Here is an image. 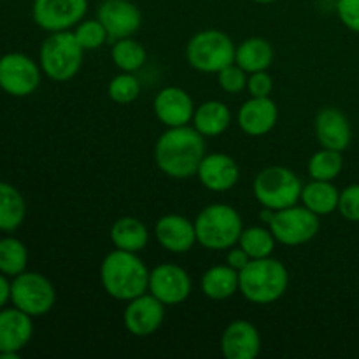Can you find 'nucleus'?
<instances>
[{
  "label": "nucleus",
  "mask_w": 359,
  "mask_h": 359,
  "mask_svg": "<svg viewBox=\"0 0 359 359\" xmlns=\"http://www.w3.org/2000/svg\"><path fill=\"white\" fill-rule=\"evenodd\" d=\"M205 156V137L193 126L167 128L156 140L154 161L167 177L189 179L196 175Z\"/></svg>",
  "instance_id": "obj_1"
},
{
  "label": "nucleus",
  "mask_w": 359,
  "mask_h": 359,
  "mask_svg": "<svg viewBox=\"0 0 359 359\" xmlns=\"http://www.w3.org/2000/svg\"><path fill=\"white\" fill-rule=\"evenodd\" d=\"M149 272L137 252L114 249L100 265V283L105 293L119 302H130L147 293Z\"/></svg>",
  "instance_id": "obj_2"
},
{
  "label": "nucleus",
  "mask_w": 359,
  "mask_h": 359,
  "mask_svg": "<svg viewBox=\"0 0 359 359\" xmlns=\"http://www.w3.org/2000/svg\"><path fill=\"white\" fill-rule=\"evenodd\" d=\"M290 273L287 269L273 258L251 259L244 270L238 272V291L248 302L256 305H269L279 300L287 290Z\"/></svg>",
  "instance_id": "obj_3"
},
{
  "label": "nucleus",
  "mask_w": 359,
  "mask_h": 359,
  "mask_svg": "<svg viewBox=\"0 0 359 359\" xmlns=\"http://www.w3.org/2000/svg\"><path fill=\"white\" fill-rule=\"evenodd\" d=\"M84 49L74 32H51L39 49V65L42 74L55 83H67L79 74Z\"/></svg>",
  "instance_id": "obj_4"
},
{
  "label": "nucleus",
  "mask_w": 359,
  "mask_h": 359,
  "mask_svg": "<svg viewBox=\"0 0 359 359\" xmlns=\"http://www.w3.org/2000/svg\"><path fill=\"white\" fill-rule=\"evenodd\" d=\"M242 217L226 203H212L198 212L195 219L196 244L209 251H228L241 238Z\"/></svg>",
  "instance_id": "obj_5"
},
{
  "label": "nucleus",
  "mask_w": 359,
  "mask_h": 359,
  "mask_svg": "<svg viewBox=\"0 0 359 359\" xmlns=\"http://www.w3.org/2000/svg\"><path fill=\"white\" fill-rule=\"evenodd\" d=\"M259 217L269 224L276 241L287 248L307 244L321 230L319 216L305 205H291L280 210L263 209Z\"/></svg>",
  "instance_id": "obj_6"
},
{
  "label": "nucleus",
  "mask_w": 359,
  "mask_h": 359,
  "mask_svg": "<svg viewBox=\"0 0 359 359\" xmlns=\"http://www.w3.org/2000/svg\"><path fill=\"white\" fill-rule=\"evenodd\" d=\"M302 182L287 167L270 165L258 172L252 182V193L263 209L280 210L300 202Z\"/></svg>",
  "instance_id": "obj_7"
},
{
  "label": "nucleus",
  "mask_w": 359,
  "mask_h": 359,
  "mask_svg": "<svg viewBox=\"0 0 359 359\" xmlns=\"http://www.w3.org/2000/svg\"><path fill=\"white\" fill-rule=\"evenodd\" d=\"M237 46L221 30H202L193 35L186 46L189 67L203 74H217L235 63Z\"/></svg>",
  "instance_id": "obj_8"
},
{
  "label": "nucleus",
  "mask_w": 359,
  "mask_h": 359,
  "mask_svg": "<svg viewBox=\"0 0 359 359\" xmlns=\"http://www.w3.org/2000/svg\"><path fill=\"white\" fill-rule=\"evenodd\" d=\"M56 302L55 286L39 272H21L11 280V304L32 318L48 314Z\"/></svg>",
  "instance_id": "obj_9"
},
{
  "label": "nucleus",
  "mask_w": 359,
  "mask_h": 359,
  "mask_svg": "<svg viewBox=\"0 0 359 359\" xmlns=\"http://www.w3.org/2000/svg\"><path fill=\"white\" fill-rule=\"evenodd\" d=\"M41 65L23 53L0 56V90L11 97H28L41 84Z\"/></svg>",
  "instance_id": "obj_10"
},
{
  "label": "nucleus",
  "mask_w": 359,
  "mask_h": 359,
  "mask_svg": "<svg viewBox=\"0 0 359 359\" xmlns=\"http://www.w3.org/2000/svg\"><path fill=\"white\" fill-rule=\"evenodd\" d=\"M88 0H34L32 18L46 32H65L84 20Z\"/></svg>",
  "instance_id": "obj_11"
},
{
  "label": "nucleus",
  "mask_w": 359,
  "mask_h": 359,
  "mask_svg": "<svg viewBox=\"0 0 359 359\" xmlns=\"http://www.w3.org/2000/svg\"><path fill=\"white\" fill-rule=\"evenodd\" d=\"M147 291L156 297L165 307H174L188 300L191 294V277L182 266L163 263V265L154 266L149 272Z\"/></svg>",
  "instance_id": "obj_12"
},
{
  "label": "nucleus",
  "mask_w": 359,
  "mask_h": 359,
  "mask_svg": "<svg viewBox=\"0 0 359 359\" xmlns=\"http://www.w3.org/2000/svg\"><path fill=\"white\" fill-rule=\"evenodd\" d=\"M165 319V305L147 291L133 300L126 302L123 323L133 337H149L160 330Z\"/></svg>",
  "instance_id": "obj_13"
},
{
  "label": "nucleus",
  "mask_w": 359,
  "mask_h": 359,
  "mask_svg": "<svg viewBox=\"0 0 359 359\" xmlns=\"http://www.w3.org/2000/svg\"><path fill=\"white\" fill-rule=\"evenodd\" d=\"M34 337L32 316L13 305L0 309V359H16Z\"/></svg>",
  "instance_id": "obj_14"
},
{
  "label": "nucleus",
  "mask_w": 359,
  "mask_h": 359,
  "mask_svg": "<svg viewBox=\"0 0 359 359\" xmlns=\"http://www.w3.org/2000/svg\"><path fill=\"white\" fill-rule=\"evenodd\" d=\"M97 18L109 34V41L132 37L142 23L139 7L130 0H104L98 6Z\"/></svg>",
  "instance_id": "obj_15"
},
{
  "label": "nucleus",
  "mask_w": 359,
  "mask_h": 359,
  "mask_svg": "<svg viewBox=\"0 0 359 359\" xmlns=\"http://www.w3.org/2000/svg\"><path fill=\"white\" fill-rule=\"evenodd\" d=\"M195 109L193 98L189 97L188 91L177 86H167L158 91L153 102V111L158 121L167 128L189 125L193 121Z\"/></svg>",
  "instance_id": "obj_16"
},
{
  "label": "nucleus",
  "mask_w": 359,
  "mask_h": 359,
  "mask_svg": "<svg viewBox=\"0 0 359 359\" xmlns=\"http://www.w3.org/2000/svg\"><path fill=\"white\" fill-rule=\"evenodd\" d=\"M156 241L165 251L184 255L196 244L195 223L181 214H167L156 221L154 226Z\"/></svg>",
  "instance_id": "obj_17"
},
{
  "label": "nucleus",
  "mask_w": 359,
  "mask_h": 359,
  "mask_svg": "<svg viewBox=\"0 0 359 359\" xmlns=\"http://www.w3.org/2000/svg\"><path fill=\"white\" fill-rule=\"evenodd\" d=\"M196 177L209 191L224 193L230 191L237 184L241 170H238L237 161L230 154L210 153L203 156L196 170Z\"/></svg>",
  "instance_id": "obj_18"
},
{
  "label": "nucleus",
  "mask_w": 359,
  "mask_h": 359,
  "mask_svg": "<svg viewBox=\"0 0 359 359\" xmlns=\"http://www.w3.org/2000/svg\"><path fill=\"white\" fill-rule=\"evenodd\" d=\"M314 132L321 147L340 153H344L353 140L349 119L337 107H325L318 112L314 119Z\"/></svg>",
  "instance_id": "obj_19"
},
{
  "label": "nucleus",
  "mask_w": 359,
  "mask_h": 359,
  "mask_svg": "<svg viewBox=\"0 0 359 359\" xmlns=\"http://www.w3.org/2000/svg\"><path fill=\"white\" fill-rule=\"evenodd\" d=\"M262 351L258 328L245 319L230 323L221 335V353L226 359H255Z\"/></svg>",
  "instance_id": "obj_20"
},
{
  "label": "nucleus",
  "mask_w": 359,
  "mask_h": 359,
  "mask_svg": "<svg viewBox=\"0 0 359 359\" xmlns=\"http://www.w3.org/2000/svg\"><path fill=\"white\" fill-rule=\"evenodd\" d=\"M279 119V109L270 97H251L238 109L237 121L242 132L251 137H262L272 132Z\"/></svg>",
  "instance_id": "obj_21"
},
{
  "label": "nucleus",
  "mask_w": 359,
  "mask_h": 359,
  "mask_svg": "<svg viewBox=\"0 0 359 359\" xmlns=\"http://www.w3.org/2000/svg\"><path fill=\"white\" fill-rule=\"evenodd\" d=\"M231 123V112L224 102L207 100L195 109L193 128L203 137L223 135Z\"/></svg>",
  "instance_id": "obj_22"
},
{
  "label": "nucleus",
  "mask_w": 359,
  "mask_h": 359,
  "mask_svg": "<svg viewBox=\"0 0 359 359\" xmlns=\"http://www.w3.org/2000/svg\"><path fill=\"white\" fill-rule=\"evenodd\" d=\"M111 242L114 244V249L139 255L149 242V231H147L146 224L137 217H119L111 226Z\"/></svg>",
  "instance_id": "obj_23"
},
{
  "label": "nucleus",
  "mask_w": 359,
  "mask_h": 359,
  "mask_svg": "<svg viewBox=\"0 0 359 359\" xmlns=\"http://www.w3.org/2000/svg\"><path fill=\"white\" fill-rule=\"evenodd\" d=\"M200 290L214 302L228 300L238 291V272L230 265L210 266L203 272Z\"/></svg>",
  "instance_id": "obj_24"
},
{
  "label": "nucleus",
  "mask_w": 359,
  "mask_h": 359,
  "mask_svg": "<svg viewBox=\"0 0 359 359\" xmlns=\"http://www.w3.org/2000/svg\"><path fill=\"white\" fill-rule=\"evenodd\" d=\"M339 198L340 191L333 184V181H316V179L302 188L300 195L302 205L318 214L319 217L339 210Z\"/></svg>",
  "instance_id": "obj_25"
},
{
  "label": "nucleus",
  "mask_w": 359,
  "mask_h": 359,
  "mask_svg": "<svg viewBox=\"0 0 359 359\" xmlns=\"http://www.w3.org/2000/svg\"><path fill=\"white\" fill-rule=\"evenodd\" d=\"M273 62V48L262 37H249L237 46L235 63L248 74L269 70Z\"/></svg>",
  "instance_id": "obj_26"
},
{
  "label": "nucleus",
  "mask_w": 359,
  "mask_h": 359,
  "mask_svg": "<svg viewBox=\"0 0 359 359\" xmlns=\"http://www.w3.org/2000/svg\"><path fill=\"white\" fill-rule=\"evenodd\" d=\"M27 217V202L23 195L9 182H0V231L18 230Z\"/></svg>",
  "instance_id": "obj_27"
},
{
  "label": "nucleus",
  "mask_w": 359,
  "mask_h": 359,
  "mask_svg": "<svg viewBox=\"0 0 359 359\" xmlns=\"http://www.w3.org/2000/svg\"><path fill=\"white\" fill-rule=\"evenodd\" d=\"M111 58L121 72H137L146 63L147 55L146 49L139 41L132 37H125L114 41V46L111 49Z\"/></svg>",
  "instance_id": "obj_28"
},
{
  "label": "nucleus",
  "mask_w": 359,
  "mask_h": 359,
  "mask_svg": "<svg viewBox=\"0 0 359 359\" xmlns=\"http://www.w3.org/2000/svg\"><path fill=\"white\" fill-rule=\"evenodd\" d=\"M28 251L27 245L16 237L0 238V273L16 277L27 270Z\"/></svg>",
  "instance_id": "obj_29"
},
{
  "label": "nucleus",
  "mask_w": 359,
  "mask_h": 359,
  "mask_svg": "<svg viewBox=\"0 0 359 359\" xmlns=\"http://www.w3.org/2000/svg\"><path fill=\"white\" fill-rule=\"evenodd\" d=\"M237 244L251 256V259H259L272 256L277 241L270 228L249 226L242 230Z\"/></svg>",
  "instance_id": "obj_30"
},
{
  "label": "nucleus",
  "mask_w": 359,
  "mask_h": 359,
  "mask_svg": "<svg viewBox=\"0 0 359 359\" xmlns=\"http://www.w3.org/2000/svg\"><path fill=\"white\" fill-rule=\"evenodd\" d=\"M344 168V158L340 151L335 149H319L309 160L307 170L309 175L316 181H335Z\"/></svg>",
  "instance_id": "obj_31"
},
{
  "label": "nucleus",
  "mask_w": 359,
  "mask_h": 359,
  "mask_svg": "<svg viewBox=\"0 0 359 359\" xmlns=\"http://www.w3.org/2000/svg\"><path fill=\"white\" fill-rule=\"evenodd\" d=\"M109 98L116 104H132L140 95V83L133 72H121L112 77L107 86Z\"/></svg>",
  "instance_id": "obj_32"
},
{
  "label": "nucleus",
  "mask_w": 359,
  "mask_h": 359,
  "mask_svg": "<svg viewBox=\"0 0 359 359\" xmlns=\"http://www.w3.org/2000/svg\"><path fill=\"white\" fill-rule=\"evenodd\" d=\"M74 35H76L77 42H79L84 51L102 48L109 41L107 30H105V27L100 23L98 18L97 20H83L81 23H77L74 27Z\"/></svg>",
  "instance_id": "obj_33"
},
{
  "label": "nucleus",
  "mask_w": 359,
  "mask_h": 359,
  "mask_svg": "<svg viewBox=\"0 0 359 359\" xmlns=\"http://www.w3.org/2000/svg\"><path fill=\"white\" fill-rule=\"evenodd\" d=\"M248 77L249 74L244 69H241L237 63H231L226 69L217 72V84L226 93H241L248 88Z\"/></svg>",
  "instance_id": "obj_34"
},
{
  "label": "nucleus",
  "mask_w": 359,
  "mask_h": 359,
  "mask_svg": "<svg viewBox=\"0 0 359 359\" xmlns=\"http://www.w3.org/2000/svg\"><path fill=\"white\" fill-rule=\"evenodd\" d=\"M339 212L344 219L359 223V184H349L340 191Z\"/></svg>",
  "instance_id": "obj_35"
},
{
  "label": "nucleus",
  "mask_w": 359,
  "mask_h": 359,
  "mask_svg": "<svg viewBox=\"0 0 359 359\" xmlns=\"http://www.w3.org/2000/svg\"><path fill=\"white\" fill-rule=\"evenodd\" d=\"M337 16L344 27L359 34V0H337Z\"/></svg>",
  "instance_id": "obj_36"
},
{
  "label": "nucleus",
  "mask_w": 359,
  "mask_h": 359,
  "mask_svg": "<svg viewBox=\"0 0 359 359\" xmlns=\"http://www.w3.org/2000/svg\"><path fill=\"white\" fill-rule=\"evenodd\" d=\"M251 97H270L273 90V79L266 70L262 72H252L248 77V88Z\"/></svg>",
  "instance_id": "obj_37"
},
{
  "label": "nucleus",
  "mask_w": 359,
  "mask_h": 359,
  "mask_svg": "<svg viewBox=\"0 0 359 359\" xmlns=\"http://www.w3.org/2000/svg\"><path fill=\"white\" fill-rule=\"evenodd\" d=\"M251 262V256L241 248V245H233V248L228 249V255H226V265H230L231 269H235L237 272L244 270L245 266L249 265Z\"/></svg>",
  "instance_id": "obj_38"
},
{
  "label": "nucleus",
  "mask_w": 359,
  "mask_h": 359,
  "mask_svg": "<svg viewBox=\"0 0 359 359\" xmlns=\"http://www.w3.org/2000/svg\"><path fill=\"white\" fill-rule=\"evenodd\" d=\"M7 302H11V283L7 276L0 273V309L6 307Z\"/></svg>",
  "instance_id": "obj_39"
},
{
  "label": "nucleus",
  "mask_w": 359,
  "mask_h": 359,
  "mask_svg": "<svg viewBox=\"0 0 359 359\" xmlns=\"http://www.w3.org/2000/svg\"><path fill=\"white\" fill-rule=\"evenodd\" d=\"M252 2H256V4H272V2H276V0H252Z\"/></svg>",
  "instance_id": "obj_40"
}]
</instances>
